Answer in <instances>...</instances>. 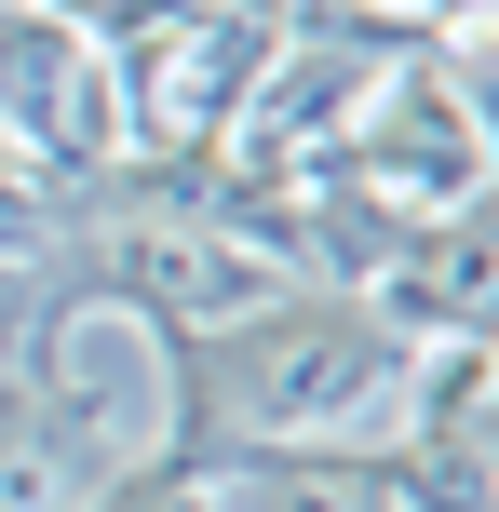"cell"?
Returning a JSON list of instances; mask_svg holds the SVG:
<instances>
[{
	"label": "cell",
	"instance_id": "3957f363",
	"mask_svg": "<svg viewBox=\"0 0 499 512\" xmlns=\"http://www.w3.org/2000/svg\"><path fill=\"white\" fill-rule=\"evenodd\" d=\"M189 512H405L392 445H270L189 486Z\"/></svg>",
	"mask_w": 499,
	"mask_h": 512
},
{
	"label": "cell",
	"instance_id": "6da1fadb",
	"mask_svg": "<svg viewBox=\"0 0 499 512\" xmlns=\"http://www.w3.org/2000/svg\"><path fill=\"white\" fill-rule=\"evenodd\" d=\"M419 364L432 351L378 297H351V283H284L243 324H176L162 337L176 418H162L149 472L162 486H203L230 459H270V445H351V432L392 445L405 405H419Z\"/></svg>",
	"mask_w": 499,
	"mask_h": 512
},
{
	"label": "cell",
	"instance_id": "277c9868",
	"mask_svg": "<svg viewBox=\"0 0 499 512\" xmlns=\"http://www.w3.org/2000/svg\"><path fill=\"white\" fill-rule=\"evenodd\" d=\"M27 324V283H14V256H0V337H14Z\"/></svg>",
	"mask_w": 499,
	"mask_h": 512
},
{
	"label": "cell",
	"instance_id": "7a4b0ae2",
	"mask_svg": "<svg viewBox=\"0 0 499 512\" xmlns=\"http://www.w3.org/2000/svg\"><path fill=\"white\" fill-rule=\"evenodd\" d=\"M122 486V391L68 378V337H0V512H81Z\"/></svg>",
	"mask_w": 499,
	"mask_h": 512
}]
</instances>
